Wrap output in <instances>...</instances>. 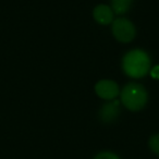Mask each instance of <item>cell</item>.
<instances>
[{"label":"cell","instance_id":"obj_2","mask_svg":"<svg viewBox=\"0 0 159 159\" xmlns=\"http://www.w3.org/2000/svg\"><path fill=\"white\" fill-rule=\"evenodd\" d=\"M121 100L124 106L130 110H141L147 102V93L143 86L131 83L126 85L122 91Z\"/></svg>","mask_w":159,"mask_h":159},{"label":"cell","instance_id":"obj_1","mask_svg":"<svg viewBox=\"0 0 159 159\" xmlns=\"http://www.w3.org/2000/svg\"><path fill=\"white\" fill-rule=\"evenodd\" d=\"M149 57L143 50H131L124 56L122 66L131 77H143L149 71Z\"/></svg>","mask_w":159,"mask_h":159},{"label":"cell","instance_id":"obj_4","mask_svg":"<svg viewBox=\"0 0 159 159\" xmlns=\"http://www.w3.org/2000/svg\"><path fill=\"white\" fill-rule=\"evenodd\" d=\"M95 91L97 95L104 99H113L119 94L118 85L113 81L109 80H102L98 82L95 86Z\"/></svg>","mask_w":159,"mask_h":159},{"label":"cell","instance_id":"obj_3","mask_svg":"<svg viewBox=\"0 0 159 159\" xmlns=\"http://www.w3.org/2000/svg\"><path fill=\"white\" fill-rule=\"evenodd\" d=\"M112 33L119 42L129 43L134 38L135 29L129 20L120 18L112 23Z\"/></svg>","mask_w":159,"mask_h":159},{"label":"cell","instance_id":"obj_6","mask_svg":"<svg viewBox=\"0 0 159 159\" xmlns=\"http://www.w3.org/2000/svg\"><path fill=\"white\" fill-rule=\"evenodd\" d=\"M93 16H94V19H95L98 23H100V24H102V25H106L112 22L113 11L111 8L107 7V6L99 5L94 9Z\"/></svg>","mask_w":159,"mask_h":159},{"label":"cell","instance_id":"obj_5","mask_svg":"<svg viewBox=\"0 0 159 159\" xmlns=\"http://www.w3.org/2000/svg\"><path fill=\"white\" fill-rule=\"evenodd\" d=\"M119 111V102L115 100L112 102L105 104L102 107L99 111V117L102 121H104L105 123H109V122H112L113 120L117 119Z\"/></svg>","mask_w":159,"mask_h":159},{"label":"cell","instance_id":"obj_10","mask_svg":"<svg viewBox=\"0 0 159 159\" xmlns=\"http://www.w3.org/2000/svg\"><path fill=\"white\" fill-rule=\"evenodd\" d=\"M150 75H152V77H154V79H159V66H155L154 69H152Z\"/></svg>","mask_w":159,"mask_h":159},{"label":"cell","instance_id":"obj_9","mask_svg":"<svg viewBox=\"0 0 159 159\" xmlns=\"http://www.w3.org/2000/svg\"><path fill=\"white\" fill-rule=\"evenodd\" d=\"M94 159H120V158L116 154H113V152H99L97 156H95Z\"/></svg>","mask_w":159,"mask_h":159},{"label":"cell","instance_id":"obj_7","mask_svg":"<svg viewBox=\"0 0 159 159\" xmlns=\"http://www.w3.org/2000/svg\"><path fill=\"white\" fill-rule=\"evenodd\" d=\"M132 0H111V6H112V11L117 14H123L130 8Z\"/></svg>","mask_w":159,"mask_h":159},{"label":"cell","instance_id":"obj_8","mask_svg":"<svg viewBox=\"0 0 159 159\" xmlns=\"http://www.w3.org/2000/svg\"><path fill=\"white\" fill-rule=\"evenodd\" d=\"M149 147L156 155L159 156V134L154 135L149 139Z\"/></svg>","mask_w":159,"mask_h":159}]
</instances>
